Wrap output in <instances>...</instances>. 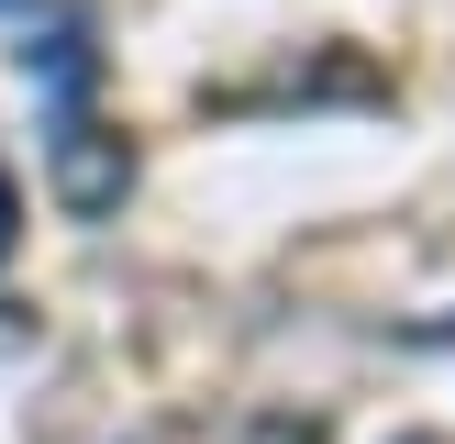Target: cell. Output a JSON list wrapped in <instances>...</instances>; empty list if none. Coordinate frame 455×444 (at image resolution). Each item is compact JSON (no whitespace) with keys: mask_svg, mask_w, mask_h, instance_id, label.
<instances>
[{"mask_svg":"<svg viewBox=\"0 0 455 444\" xmlns=\"http://www.w3.org/2000/svg\"><path fill=\"white\" fill-rule=\"evenodd\" d=\"M44 178H56V200L78 222H100V211H123V189H133V145L89 100H44Z\"/></svg>","mask_w":455,"mask_h":444,"instance_id":"cell-1","label":"cell"},{"mask_svg":"<svg viewBox=\"0 0 455 444\" xmlns=\"http://www.w3.org/2000/svg\"><path fill=\"white\" fill-rule=\"evenodd\" d=\"M244 444H323V422H289V411H267V422H256Z\"/></svg>","mask_w":455,"mask_h":444,"instance_id":"cell-2","label":"cell"},{"mask_svg":"<svg viewBox=\"0 0 455 444\" xmlns=\"http://www.w3.org/2000/svg\"><path fill=\"white\" fill-rule=\"evenodd\" d=\"M0 12H12L22 34H34V22H56V12H78V0H0Z\"/></svg>","mask_w":455,"mask_h":444,"instance_id":"cell-3","label":"cell"},{"mask_svg":"<svg viewBox=\"0 0 455 444\" xmlns=\"http://www.w3.org/2000/svg\"><path fill=\"white\" fill-rule=\"evenodd\" d=\"M0 256H12V178H0Z\"/></svg>","mask_w":455,"mask_h":444,"instance_id":"cell-4","label":"cell"},{"mask_svg":"<svg viewBox=\"0 0 455 444\" xmlns=\"http://www.w3.org/2000/svg\"><path fill=\"white\" fill-rule=\"evenodd\" d=\"M411 444H434V433H411Z\"/></svg>","mask_w":455,"mask_h":444,"instance_id":"cell-5","label":"cell"}]
</instances>
